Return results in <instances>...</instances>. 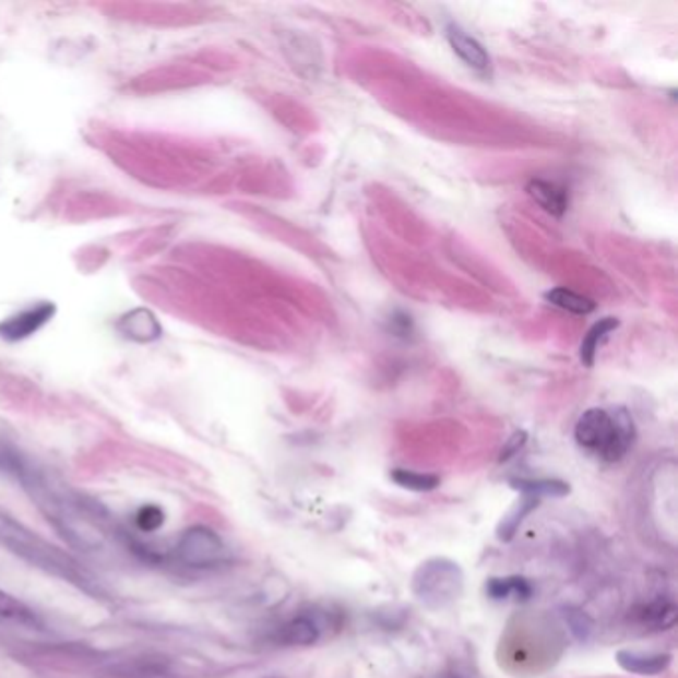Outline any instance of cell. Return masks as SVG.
<instances>
[{
    "label": "cell",
    "instance_id": "cell-1",
    "mask_svg": "<svg viewBox=\"0 0 678 678\" xmlns=\"http://www.w3.org/2000/svg\"><path fill=\"white\" fill-rule=\"evenodd\" d=\"M634 436L633 418L625 408H591L583 412L575 424L578 444L603 462L623 460L633 445Z\"/></svg>",
    "mask_w": 678,
    "mask_h": 678
},
{
    "label": "cell",
    "instance_id": "cell-2",
    "mask_svg": "<svg viewBox=\"0 0 678 678\" xmlns=\"http://www.w3.org/2000/svg\"><path fill=\"white\" fill-rule=\"evenodd\" d=\"M464 571L454 559L430 557L412 573V595L428 609H445L464 593Z\"/></svg>",
    "mask_w": 678,
    "mask_h": 678
},
{
    "label": "cell",
    "instance_id": "cell-3",
    "mask_svg": "<svg viewBox=\"0 0 678 678\" xmlns=\"http://www.w3.org/2000/svg\"><path fill=\"white\" fill-rule=\"evenodd\" d=\"M321 634H323L321 615L300 612L278 627L277 641L281 645L287 646H311L321 639Z\"/></svg>",
    "mask_w": 678,
    "mask_h": 678
},
{
    "label": "cell",
    "instance_id": "cell-4",
    "mask_svg": "<svg viewBox=\"0 0 678 678\" xmlns=\"http://www.w3.org/2000/svg\"><path fill=\"white\" fill-rule=\"evenodd\" d=\"M445 36H448L450 46L454 48V52L466 62L467 67L474 68L476 72L484 74V76H489V72H491V60H489L486 48L479 45L474 36H469V34H467L464 28H460L457 24H448V26H445Z\"/></svg>",
    "mask_w": 678,
    "mask_h": 678
},
{
    "label": "cell",
    "instance_id": "cell-5",
    "mask_svg": "<svg viewBox=\"0 0 678 678\" xmlns=\"http://www.w3.org/2000/svg\"><path fill=\"white\" fill-rule=\"evenodd\" d=\"M617 665L631 673V675H641V677H655L667 670L673 656L667 653H637V651H619L617 655Z\"/></svg>",
    "mask_w": 678,
    "mask_h": 678
},
{
    "label": "cell",
    "instance_id": "cell-6",
    "mask_svg": "<svg viewBox=\"0 0 678 678\" xmlns=\"http://www.w3.org/2000/svg\"><path fill=\"white\" fill-rule=\"evenodd\" d=\"M527 193L532 195L535 203H539L545 212L561 217L568 212L569 191L559 186L556 181H545V179H532L527 183Z\"/></svg>",
    "mask_w": 678,
    "mask_h": 678
},
{
    "label": "cell",
    "instance_id": "cell-7",
    "mask_svg": "<svg viewBox=\"0 0 678 678\" xmlns=\"http://www.w3.org/2000/svg\"><path fill=\"white\" fill-rule=\"evenodd\" d=\"M637 623L651 627L655 631H665L677 623V605L668 599H655L634 609Z\"/></svg>",
    "mask_w": 678,
    "mask_h": 678
},
{
    "label": "cell",
    "instance_id": "cell-8",
    "mask_svg": "<svg viewBox=\"0 0 678 678\" xmlns=\"http://www.w3.org/2000/svg\"><path fill=\"white\" fill-rule=\"evenodd\" d=\"M486 593L493 600H530L534 595L532 583L525 578H491L486 583Z\"/></svg>",
    "mask_w": 678,
    "mask_h": 678
},
{
    "label": "cell",
    "instance_id": "cell-9",
    "mask_svg": "<svg viewBox=\"0 0 678 678\" xmlns=\"http://www.w3.org/2000/svg\"><path fill=\"white\" fill-rule=\"evenodd\" d=\"M619 329V321L617 319H612V317H607V319H600L599 323L593 324L590 329V333L585 334V338H583V343H581V350H579V356H581V362L585 365V367H593L595 365V356H597V350H599V346L607 341V336L612 333V331H617Z\"/></svg>",
    "mask_w": 678,
    "mask_h": 678
},
{
    "label": "cell",
    "instance_id": "cell-10",
    "mask_svg": "<svg viewBox=\"0 0 678 678\" xmlns=\"http://www.w3.org/2000/svg\"><path fill=\"white\" fill-rule=\"evenodd\" d=\"M537 505H539V500H537V498L522 493V500H518V503L513 505L512 510L505 513V515L501 518L500 523H498V530H496L498 539H500V542H512L513 535L518 534V530H520L523 520H525L530 513L534 512Z\"/></svg>",
    "mask_w": 678,
    "mask_h": 678
},
{
    "label": "cell",
    "instance_id": "cell-11",
    "mask_svg": "<svg viewBox=\"0 0 678 678\" xmlns=\"http://www.w3.org/2000/svg\"><path fill=\"white\" fill-rule=\"evenodd\" d=\"M513 489L525 496H534L537 500L542 498H566L571 488L561 479H512L510 481Z\"/></svg>",
    "mask_w": 678,
    "mask_h": 678
},
{
    "label": "cell",
    "instance_id": "cell-12",
    "mask_svg": "<svg viewBox=\"0 0 678 678\" xmlns=\"http://www.w3.org/2000/svg\"><path fill=\"white\" fill-rule=\"evenodd\" d=\"M545 299L549 300L551 305L559 307V309L575 312V314H590V312L595 311V307H597V305H595L593 300L587 299V297L578 295V293H573V290L563 289V287L547 290V293H545Z\"/></svg>",
    "mask_w": 678,
    "mask_h": 678
},
{
    "label": "cell",
    "instance_id": "cell-13",
    "mask_svg": "<svg viewBox=\"0 0 678 678\" xmlns=\"http://www.w3.org/2000/svg\"><path fill=\"white\" fill-rule=\"evenodd\" d=\"M390 479H392L396 486H401L402 489L418 491V493H424V491H432V489L440 486V478L435 476V474H423V472L404 469V467L392 469V472H390Z\"/></svg>",
    "mask_w": 678,
    "mask_h": 678
},
{
    "label": "cell",
    "instance_id": "cell-14",
    "mask_svg": "<svg viewBox=\"0 0 678 678\" xmlns=\"http://www.w3.org/2000/svg\"><path fill=\"white\" fill-rule=\"evenodd\" d=\"M0 617H9V619H24L28 617V609L23 603L14 599L9 593L0 591Z\"/></svg>",
    "mask_w": 678,
    "mask_h": 678
},
{
    "label": "cell",
    "instance_id": "cell-15",
    "mask_svg": "<svg viewBox=\"0 0 678 678\" xmlns=\"http://www.w3.org/2000/svg\"><path fill=\"white\" fill-rule=\"evenodd\" d=\"M164 523V512L156 505H145L138 513V525L145 532H154Z\"/></svg>",
    "mask_w": 678,
    "mask_h": 678
},
{
    "label": "cell",
    "instance_id": "cell-16",
    "mask_svg": "<svg viewBox=\"0 0 678 678\" xmlns=\"http://www.w3.org/2000/svg\"><path fill=\"white\" fill-rule=\"evenodd\" d=\"M525 440H527V435H525L523 430H518V432L505 442V445H503V450H501L500 454V462H505V460L515 456V454L522 450Z\"/></svg>",
    "mask_w": 678,
    "mask_h": 678
},
{
    "label": "cell",
    "instance_id": "cell-17",
    "mask_svg": "<svg viewBox=\"0 0 678 678\" xmlns=\"http://www.w3.org/2000/svg\"><path fill=\"white\" fill-rule=\"evenodd\" d=\"M440 678H464V677H460L457 673H445V675H442V677Z\"/></svg>",
    "mask_w": 678,
    "mask_h": 678
}]
</instances>
